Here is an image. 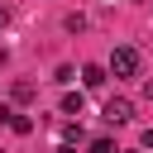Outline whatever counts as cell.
<instances>
[{
  "label": "cell",
  "instance_id": "6da1fadb",
  "mask_svg": "<svg viewBox=\"0 0 153 153\" xmlns=\"http://www.w3.org/2000/svg\"><path fill=\"white\" fill-rule=\"evenodd\" d=\"M110 72L115 76H139V48H115L110 53Z\"/></svg>",
  "mask_w": 153,
  "mask_h": 153
},
{
  "label": "cell",
  "instance_id": "7a4b0ae2",
  "mask_svg": "<svg viewBox=\"0 0 153 153\" xmlns=\"http://www.w3.org/2000/svg\"><path fill=\"white\" fill-rule=\"evenodd\" d=\"M105 120H110V124H129V120H134V105H129L124 96H110V100H105Z\"/></svg>",
  "mask_w": 153,
  "mask_h": 153
},
{
  "label": "cell",
  "instance_id": "3957f363",
  "mask_svg": "<svg viewBox=\"0 0 153 153\" xmlns=\"http://www.w3.org/2000/svg\"><path fill=\"white\" fill-rule=\"evenodd\" d=\"M81 81H86V86H105V67H100V62H86V67H81Z\"/></svg>",
  "mask_w": 153,
  "mask_h": 153
},
{
  "label": "cell",
  "instance_id": "277c9868",
  "mask_svg": "<svg viewBox=\"0 0 153 153\" xmlns=\"http://www.w3.org/2000/svg\"><path fill=\"white\" fill-rule=\"evenodd\" d=\"M10 96H14L19 105H29V100L38 96V86H33V81H14V86H10Z\"/></svg>",
  "mask_w": 153,
  "mask_h": 153
},
{
  "label": "cell",
  "instance_id": "5b68a950",
  "mask_svg": "<svg viewBox=\"0 0 153 153\" xmlns=\"http://www.w3.org/2000/svg\"><path fill=\"white\" fill-rule=\"evenodd\" d=\"M81 110H86V96L81 91H67L62 96V115H81Z\"/></svg>",
  "mask_w": 153,
  "mask_h": 153
},
{
  "label": "cell",
  "instance_id": "8992f818",
  "mask_svg": "<svg viewBox=\"0 0 153 153\" xmlns=\"http://www.w3.org/2000/svg\"><path fill=\"white\" fill-rule=\"evenodd\" d=\"M10 129H14V134H29V129H33V120H29V115H14V120H10Z\"/></svg>",
  "mask_w": 153,
  "mask_h": 153
},
{
  "label": "cell",
  "instance_id": "52a82bcc",
  "mask_svg": "<svg viewBox=\"0 0 153 153\" xmlns=\"http://www.w3.org/2000/svg\"><path fill=\"white\" fill-rule=\"evenodd\" d=\"M62 143H81V124H67L62 129Z\"/></svg>",
  "mask_w": 153,
  "mask_h": 153
},
{
  "label": "cell",
  "instance_id": "ba28073f",
  "mask_svg": "<svg viewBox=\"0 0 153 153\" xmlns=\"http://www.w3.org/2000/svg\"><path fill=\"white\" fill-rule=\"evenodd\" d=\"M86 153H115V143H110V139H91V148H86Z\"/></svg>",
  "mask_w": 153,
  "mask_h": 153
},
{
  "label": "cell",
  "instance_id": "9c48e42d",
  "mask_svg": "<svg viewBox=\"0 0 153 153\" xmlns=\"http://www.w3.org/2000/svg\"><path fill=\"white\" fill-rule=\"evenodd\" d=\"M143 100H148V105H153V76H148V81H143Z\"/></svg>",
  "mask_w": 153,
  "mask_h": 153
},
{
  "label": "cell",
  "instance_id": "30bf717a",
  "mask_svg": "<svg viewBox=\"0 0 153 153\" xmlns=\"http://www.w3.org/2000/svg\"><path fill=\"white\" fill-rule=\"evenodd\" d=\"M143 148H153V129H143Z\"/></svg>",
  "mask_w": 153,
  "mask_h": 153
},
{
  "label": "cell",
  "instance_id": "8fae6325",
  "mask_svg": "<svg viewBox=\"0 0 153 153\" xmlns=\"http://www.w3.org/2000/svg\"><path fill=\"white\" fill-rule=\"evenodd\" d=\"M57 153H72V143H62V148H57Z\"/></svg>",
  "mask_w": 153,
  "mask_h": 153
},
{
  "label": "cell",
  "instance_id": "7c38bea8",
  "mask_svg": "<svg viewBox=\"0 0 153 153\" xmlns=\"http://www.w3.org/2000/svg\"><path fill=\"white\" fill-rule=\"evenodd\" d=\"M0 24H5V5H0Z\"/></svg>",
  "mask_w": 153,
  "mask_h": 153
}]
</instances>
